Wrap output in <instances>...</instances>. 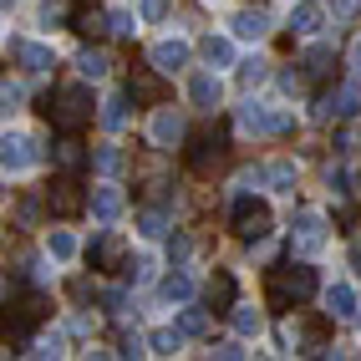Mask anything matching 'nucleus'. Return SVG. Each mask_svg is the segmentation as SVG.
Instances as JSON below:
<instances>
[{
  "label": "nucleus",
  "mask_w": 361,
  "mask_h": 361,
  "mask_svg": "<svg viewBox=\"0 0 361 361\" xmlns=\"http://www.w3.org/2000/svg\"><path fill=\"white\" fill-rule=\"evenodd\" d=\"M82 163H87V153H82V142H77V137L66 133V137L56 142V168H66V173H77Z\"/></svg>",
  "instance_id": "24"
},
{
  "label": "nucleus",
  "mask_w": 361,
  "mask_h": 361,
  "mask_svg": "<svg viewBox=\"0 0 361 361\" xmlns=\"http://www.w3.org/2000/svg\"><path fill=\"white\" fill-rule=\"evenodd\" d=\"M46 112H51V123H56L61 133H77V128L92 123V92H87V87H61Z\"/></svg>",
  "instance_id": "1"
},
{
  "label": "nucleus",
  "mask_w": 361,
  "mask_h": 361,
  "mask_svg": "<svg viewBox=\"0 0 361 361\" xmlns=\"http://www.w3.org/2000/svg\"><path fill=\"white\" fill-rule=\"evenodd\" d=\"M264 183H270L275 194H295V163H290V158L270 163V168H264Z\"/></svg>",
  "instance_id": "22"
},
{
  "label": "nucleus",
  "mask_w": 361,
  "mask_h": 361,
  "mask_svg": "<svg viewBox=\"0 0 361 361\" xmlns=\"http://www.w3.org/2000/svg\"><path fill=\"white\" fill-rule=\"evenodd\" d=\"M112 31H117V36H133V31H137V16H128V11H112Z\"/></svg>",
  "instance_id": "37"
},
{
  "label": "nucleus",
  "mask_w": 361,
  "mask_h": 361,
  "mask_svg": "<svg viewBox=\"0 0 361 361\" xmlns=\"http://www.w3.org/2000/svg\"><path fill=\"white\" fill-rule=\"evenodd\" d=\"M346 259H351V270L361 275V239H351V250H346Z\"/></svg>",
  "instance_id": "46"
},
{
  "label": "nucleus",
  "mask_w": 361,
  "mask_h": 361,
  "mask_svg": "<svg viewBox=\"0 0 361 361\" xmlns=\"http://www.w3.org/2000/svg\"><path fill=\"white\" fill-rule=\"evenodd\" d=\"M137 224H142V234H148V239H158V234L168 229V219H163V214H153V209H148V214H142V219H137Z\"/></svg>",
  "instance_id": "36"
},
{
  "label": "nucleus",
  "mask_w": 361,
  "mask_h": 361,
  "mask_svg": "<svg viewBox=\"0 0 361 361\" xmlns=\"http://www.w3.org/2000/svg\"><path fill=\"white\" fill-rule=\"evenodd\" d=\"M183 61H188V41H183V36H168V41L153 46V66H158V71H178Z\"/></svg>",
  "instance_id": "16"
},
{
  "label": "nucleus",
  "mask_w": 361,
  "mask_h": 361,
  "mask_svg": "<svg viewBox=\"0 0 361 361\" xmlns=\"http://www.w3.org/2000/svg\"><path fill=\"white\" fill-rule=\"evenodd\" d=\"M128 255V239L117 234V229H102V239L92 245V270H117Z\"/></svg>",
  "instance_id": "6"
},
{
  "label": "nucleus",
  "mask_w": 361,
  "mask_h": 361,
  "mask_svg": "<svg viewBox=\"0 0 361 361\" xmlns=\"http://www.w3.org/2000/svg\"><path fill=\"white\" fill-rule=\"evenodd\" d=\"M77 71H82L87 82H102V77H107V56L97 51V46H87V51L77 56Z\"/></svg>",
  "instance_id": "25"
},
{
  "label": "nucleus",
  "mask_w": 361,
  "mask_h": 361,
  "mask_svg": "<svg viewBox=\"0 0 361 361\" xmlns=\"http://www.w3.org/2000/svg\"><path fill=\"white\" fill-rule=\"evenodd\" d=\"M107 310H117V316H123V310H128V295H123V290H112V295H107Z\"/></svg>",
  "instance_id": "45"
},
{
  "label": "nucleus",
  "mask_w": 361,
  "mask_h": 361,
  "mask_svg": "<svg viewBox=\"0 0 361 361\" xmlns=\"http://www.w3.org/2000/svg\"><path fill=\"white\" fill-rule=\"evenodd\" d=\"M290 250H295V255H321V250H326V219H321V214H300V219H295Z\"/></svg>",
  "instance_id": "5"
},
{
  "label": "nucleus",
  "mask_w": 361,
  "mask_h": 361,
  "mask_svg": "<svg viewBox=\"0 0 361 361\" xmlns=\"http://www.w3.org/2000/svg\"><path fill=\"white\" fill-rule=\"evenodd\" d=\"M209 310H234V275L219 270L209 280Z\"/></svg>",
  "instance_id": "20"
},
{
  "label": "nucleus",
  "mask_w": 361,
  "mask_h": 361,
  "mask_svg": "<svg viewBox=\"0 0 361 361\" xmlns=\"http://www.w3.org/2000/svg\"><path fill=\"white\" fill-rule=\"evenodd\" d=\"M123 356H148L142 351V336H123Z\"/></svg>",
  "instance_id": "44"
},
{
  "label": "nucleus",
  "mask_w": 361,
  "mask_h": 361,
  "mask_svg": "<svg viewBox=\"0 0 361 361\" xmlns=\"http://www.w3.org/2000/svg\"><path fill=\"white\" fill-rule=\"evenodd\" d=\"M11 56H16L20 66H26V71H36V77L56 66V56L46 51V46H36V41H11Z\"/></svg>",
  "instance_id": "14"
},
{
  "label": "nucleus",
  "mask_w": 361,
  "mask_h": 361,
  "mask_svg": "<svg viewBox=\"0 0 361 361\" xmlns=\"http://www.w3.org/2000/svg\"><path fill=\"white\" fill-rule=\"evenodd\" d=\"M61 346H66V341L51 331V336H41V341H36V356H61Z\"/></svg>",
  "instance_id": "38"
},
{
  "label": "nucleus",
  "mask_w": 361,
  "mask_h": 361,
  "mask_svg": "<svg viewBox=\"0 0 361 361\" xmlns=\"http://www.w3.org/2000/svg\"><path fill=\"white\" fill-rule=\"evenodd\" d=\"M199 51H204L209 66H234V41H229V36H204Z\"/></svg>",
  "instance_id": "19"
},
{
  "label": "nucleus",
  "mask_w": 361,
  "mask_h": 361,
  "mask_svg": "<svg viewBox=\"0 0 361 361\" xmlns=\"http://www.w3.org/2000/svg\"><path fill=\"white\" fill-rule=\"evenodd\" d=\"M97 117H102V128H107V133H123V123H128V102H123V97H107Z\"/></svg>",
  "instance_id": "27"
},
{
  "label": "nucleus",
  "mask_w": 361,
  "mask_h": 361,
  "mask_svg": "<svg viewBox=\"0 0 361 361\" xmlns=\"http://www.w3.org/2000/svg\"><path fill=\"white\" fill-rule=\"evenodd\" d=\"M356 6H361V0H331V11H336V20H351V16H356Z\"/></svg>",
  "instance_id": "42"
},
{
  "label": "nucleus",
  "mask_w": 361,
  "mask_h": 361,
  "mask_svg": "<svg viewBox=\"0 0 361 361\" xmlns=\"http://www.w3.org/2000/svg\"><path fill=\"white\" fill-rule=\"evenodd\" d=\"M305 77H310V71H280V87L285 92H305Z\"/></svg>",
  "instance_id": "40"
},
{
  "label": "nucleus",
  "mask_w": 361,
  "mask_h": 361,
  "mask_svg": "<svg viewBox=\"0 0 361 361\" xmlns=\"http://www.w3.org/2000/svg\"><path fill=\"white\" fill-rule=\"evenodd\" d=\"M158 295H163V300H168V305H173V300H178V305H183V300H188V295H194V280H188V275H183V270H173V275H163V285H158Z\"/></svg>",
  "instance_id": "23"
},
{
  "label": "nucleus",
  "mask_w": 361,
  "mask_h": 361,
  "mask_svg": "<svg viewBox=\"0 0 361 361\" xmlns=\"http://www.w3.org/2000/svg\"><path fill=\"white\" fill-rule=\"evenodd\" d=\"M178 331H183V336H204V331H209V310H183V316H178Z\"/></svg>",
  "instance_id": "32"
},
{
  "label": "nucleus",
  "mask_w": 361,
  "mask_h": 361,
  "mask_svg": "<svg viewBox=\"0 0 361 361\" xmlns=\"http://www.w3.org/2000/svg\"><path fill=\"white\" fill-rule=\"evenodd\" d=\"M351 77H356V82H361V41H356V46H351Z\"/></svg>",
  "instance_id": "47"
},
{
  "label": "nucleus",
  "mask_w": 361,
  "mask_h": 361,
  "mask_svg": "<svg viewBox=\"0 0 361 361\" xmlns=\"http://www.w3.org/2000/svg\"><path fill=\"white\" fill-rule=\"evenodd\" d=\"M92 219H102V224L123 219V188H117V183H97V188H92Z\"/></svg>",
  "instance_id": "8"
},
{
  "label": "nucleus",
  "mask_w": 361,
  "mask_h": 361,
  "mask_svg": "<svg viewBox=\"0 0 361 361\" xmlns=\"http://www.w3.org/2000/svg\"><path fill=\"white\" fill-rule=\"evenodd\" d=\"M168 16V0H142V20H163Z\"/></svg>",
  "instance_id": "41"
},
{
  "label": "nucleus",
  "mask_w": 361,
  "mask_h": 361,
  "mask_svg": "<svg viewBox=\"0 0 361 361\" xmlns=\"http://www.w3.org/2000/svg\"><path fill=\"white\" fill-rule=\"evenodd\" d=\"M153 142H158V148H173V142H183V117H178L173 107H163V112L153 117Z\"/></svg>",
  "instance_id": "17"
},
{
  "label": "nucleus",
  "mask_w": 361,
  "mask_h": 361,
  "mask_svg": "<svg viewBox=\"0 0 361 361\" xmlns=\"http://www.w3.org/2000/svg\"><path fill=\"white\" fill-rule=\"evenodd\" d=\"M0 102H6V112H16L20 102H26V92H20V82H6V87H0Z\"/></svg>",
  "instance_id": "35"
},
{
  "label": "nucleus",
  "mask_w": 361,
  "mask_h": 361,
  "mask_svg": "<svg viewBox=\"0 0 361 361\" xmlns=\"http://www.w3.org/2000/svg\"><path fill=\"white\" fill-rule=\"evenodd\" d=\"M0 158H6V173H26V168L36 163V153H31V137H20V133H6V142H0Z\"/></svg>",
  "instance_id": "12"
},
{
  "label": "nucleus",
  "mask_w": 361,
  "mask_h": 361,
  "mask_svg": "<svg viewBox=\"0 0 361 361\" xmlns=\"http://www.w3.org/2000/svg\"><path fill=\"white\" fill-rule=\"evenodd\" d=\"M219 163H224V137L219 133H204L194 142V153H188V168H194V173H209V168H219Z\"/></svg>",
  "instance_id": "10"
},
{
  "label": "nucleus",
  "mask_w": 361,
  "mask_h": 361,
  "mask_svg": "<svg viewBox=\"0 0 361 361\" xmlns=\"http://www.w3.org/2000/svg\"><path fill=\"white\" fill-rule=\"evenodd\" d=\"M46 255H51V259H71V255H77V239H71L66 229H51V239H46Z\"/></svg>",
  "instance_id": "28"
},
{
  "label": "nucleus",
  "mask_w": 361,
  "mask_h": 361,
  "mask_svg": "<svg viewBox=\"0 0 361 361\" xmlns=\"http://www.w3.org/2000/svg\"><path fill=\"white\" fill-rule=\"evenodd\" d=\"M158 356H178V346H183V331H153V341H148Z\"/></svg>",
  "instance_id": "30"
},
{
  "label": "nucleus",
  "mask_w": 361,
  "mask_h": 361,
  "mask_svg": "<svg viewBox=\"0 0 361 361\" xmlns=\"http://www.w3.org/2000/svg\"><path fill=\"white\" fill-rule=\"evenodd\" d=\"M356 321H361V316H356Z\"/></svg>",
  "instance_id": "49"
},
{
  "label": "nucleus",
  "mask_w": 361,
  "mask_h": 361,
  "mask_svg": "<svg viewBox=\"0 0 361 361\" xmlns=\"http://www.w3.org/2000/svg\"><path fill=\"white\" fill-rule=\"evenodd\" d=\"M214 356H219V361H234V356H245V346H239V341H224V346H214Z\"/></svg>",
  "instance_id": "43"
},
{
  "label": "nucleus",
  "mask_w": 361,
  "mask_h": 361,
  "mask_svg": "<svg viewBox=\"0 0 361 361\" xmlns=\"http://www.w3.org/2000/svg\"><path fill=\"white\" fill-rule=\"evenodd\" d=\"M356 112H361V82L331 92V97L321 102V117H356Z\"/></svg>",
  "instance_id": "13"
},
{
  "label": "nucleus",
  "mask_w": 361,
  "mask_h": 361,
  "mask_svg": "<svg viewBox=\"0 0 361 361\" xmlns=\"http://www.w3.org/2000/svg\"><path fill=\"white\" fill-rule=\"evenodd\" d=\"M305 295H316V270L295 264V270H275L270 275V305L275 310H290V300H305Z\"/></svg>",
  "instance_id": "2"
},
{
  "label": "nucleus",
  "mask_w": 361,
  "mask_h": 361,
  "mask_svg": "<svg viewBox=\"0 0 361 361\" xmlns=\"http://www.w3.org/2000/svg\"><path fill=\"white\" fill-rule=\"evenodd\" d=\"M229 26H234L239 41H264V36H270V16H264L259 6H245V11H234Z\"/></svg>",
  "instance_id": "11"
},
{
  "label": "nucleus",
  "mask_w": 361,
  "mask_h": 361,
  "mask_svg": "<svg viewBox=\"0 0 361 361\" xmlns=\"http://www.w3.org/2000/svg\"><path fill=\"white\" fill-rule=\"evenodd\" d=\"M264 77H270V71H264V61H245V66H239V82H245V87H259Z\"/></svg>",
  "instance_id": "34"
},
{
  "label": "nucleus",
  "mask_w": 361,
  "mask_h": 361,
  "mask_svg": "<svg viewBox=\"0 0 361 361\" xmlns=\"http://www.w3.org/2000/svg\"><path fill=\"white\" fill-rule=\"evenodd\" d=\"M6 6H11V0H6Z\"/></svg>",
  "instance_id": "48"
},
{
  "label": "nucleus",
  "mask_w": 361,
  "mask_h": 361,
  "mask_svg": "<svg viewBox=\"0 0 361 361\" xmlns=\"http://www.w3.org/2000/svg\"><path fill=\"white\" fill-rule=\"evenodd\" d=\"M92 199L82 194V188L77 183H71V178H61V183H51V188H46V209H51V214H61V219H71V214H82Z\"/></svg>",
  "instance_id": "4"
},
{
  "label": "nucleus",
  "mask_w": 361,
  "mask_h": 361,
  "mask_svg": "<svg viewBox=\"0 0 361 361\" xmlns=\"http://www.w3.org/2000/svg\"><path fill=\"white\" fill-rule=\"evenodd\" d=\"M41 20H46V26H51V20H66V0H46V6H41Z\"/></svg>",
  "instance_id": "39"
},
{
  "label": "nucleus",
  "mask_w": 361,
  "mask_h": 361,
  "mask_svg": "<svg viewBox=\"0 0 361 361\" xmlns=\"http://www.w3.org/2000/svg\"><path fill=\"white\" fill-rule=\"evenodd\" d=\"M219 97H224V87H219L214 71H194V77H188V102H194V107L214 112V107H219Z\"/></svg>",
  "instance_id": "9"
},
{
  "label": "nucleus",
  "mask_w": 361,
  "mask_h": 361,
  "mask_svg": "<svg viewBox=\"0 0 361 361\" xmlns=\"http://www.w3.org/2000/svg\"><path fill=\"white\" fill-rule=\"evenodd\" d=\"M128 92H133V97H158V77H153V71H133V82H128Z\"/></svg>",
  "instance_id": "31"
},
{
  "label": "nucleus",
  "mask_w": 361,
  "mask_h": 361,
  "mask_svg": "<svg viewBox=\"0 0 361 361\" xmlns=\"http://www.w3.org/2000/svg\"><path fill=\"white\" fill-rule=\"evenodd\" d=\"M321 26H326V6H316V0H300V6H290V31L316 36Z\"/></svg>",
  "instance_id": "15"
},
{
  "label": "nucleus",
  "mask_w": 361,
  "mask_h": 361,
  "mask_svg": "<svg viewBox=\"0 0 361 361\" xmlns=\"http://www.w3.org/2000/svg\"><path fill=\"white\" fill-rule=\"evenodd\" d=\"M234 234L250 239V245H255V239H264V234H270V209L239 199V204H234Z\"/></svg>",
  "instance_id": "3"
},
{
  "label": "nucleus",
  "mask_w": 361,
  "mask_h": 361,
  "mask_svg": "<svg viewBox=\"0 0 361 361\" xmlns=\"http://www.w3.org/2000/svg\"><path fill=\"white\" fill-rule=\"evenodd\" d=\"M326 316L331 321L356 316V290H351V285H331V290H326Z\"/></svg>",
  "instance_id": "18"
},
{
  "label": "nucleus",
  "mask_w": 361,
  "mask_h": 361,
  "mask_svg": "<svg viewBox=\"0 0 361 361\" xmlns=\"http://www.w3.org/2000/svg\"><path fill=\"white\" fill-rule=\"evenodd\" d=\"M77 31L97 41V36H107V31H112V16H102V11H82V16H77Z\"/></svg>",
  "instance_id": "26"
},
{
  "label": "nucleus",
  "mask_w": 361,
  "mask_h": 361,
  "mask_svg": "<svg viewBox=\"0 0 361 361\" xmlns=\"http://www.w3.org/2000/svg\"><path fill=\"white\" fill-rule=\"evenodd\" d=\"M239 133H250V137H264V133H280V112H270V107H259V102H245V107H239Z\"/></svg>",
  "instance_id": "7"
},
{
  "label": "nucleus",
  "mask_w": 361,
  "mask_h": 361,
  "mask_svg": "<svg viewBox=\"0 0 361 361\" xmlns=\"http://www.w3.org/2000/svg\"><path fill=\"white\" fill-rule=\"evenodd\" d=\"M117 168H123V153H117V148H97V173H117Z\"/></svg>",
  "instance_id": "33"
},
{
  "label": "nucleus",
  "mask_w": 361,
  "mask_h": 361,
  "mask_svg": "<svg viewBox=\"0 0 361 361\" xmlns=\"http://www.w3.org/2000/svg\"><path fill=\"white\" fill-rule=\"evenodd\" d=\"M305 71H310V82H326L336 71V51H331V46H310V51H305Z\"/></svg>",
  "instance_id": "21"
},
{
  "label": "nucleus",
  "mask_w": 361,
  "mask_h": 361,
  "mask_svg": "<svg viewBox=\"0 0 361 361\" xmlns=\"http://www.w3.org/2000/svg\"><path fill=\"white\" fill-rule=\"evenodd\" d=\"M234 331H239V336H259V331H264V316H259V310H250V305H234Z\"/></svg>",
  "instance_id": "29"
}]
</instances>
